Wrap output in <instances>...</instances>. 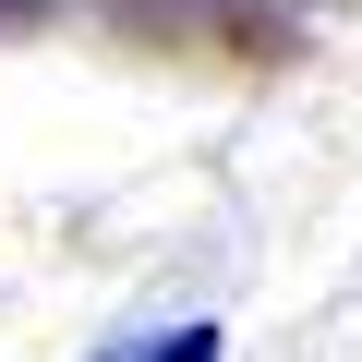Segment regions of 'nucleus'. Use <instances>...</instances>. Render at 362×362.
I'll return each mask as SVG.
<instances>
[{"label":"nucleus","instance_id":"nucleus-2","mask_svg":"<svg viewBox=\"0 0 362 362\" xmlns=\"http://www.w3.org/2000/svg\"><path fill=\"white\" fill-rule=\"evenodd\" d=\"M37 13H49V0H0V25H37Z\"/></svg>","mask_w":362,"mask_h":362},{"label":"nucleus","instance_id":"nucleus-1","mask_svg":"<svg viewBox=\"0 0 362 362\" xmlns=\"http://www.w3.org/2000/svg\"><path fill=\"white\" fill-rule=\"evenodd\" d=\"M97 362H218V326H206V314H181L169 338H121V350H97Z\"/></svg>","mask_w":362,"mask_h":362}]
</instances>
